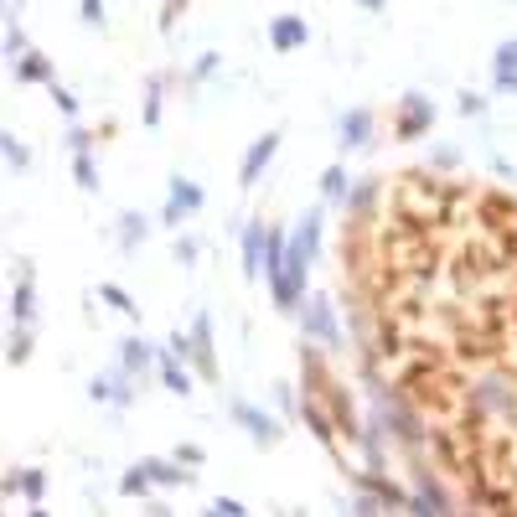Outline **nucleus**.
<instances>
[{"instance_id":"f257e3e1","label":"nucleus","mask_w":517,"mask_h":517,"mask_svg":"<svg viewBox=\"0 0 517 517\" xmlns=\"http://www.w3.org/2000/svg\"><path fill=\"white\" fill-rule=\"evenodd\" d=\"M517 409V378L507 368H476L466 383V414L476 424H507Z\"/></svg>"},{"instance_id":"f03ea898","label":"nucleus","mask_w":517,"mask_h":517,"mask_svg":"<svg viewBox=\"0 0 517 517\" xmlns=\"http://www.w3.org/2000/svg\"><path fill=\"white\" fill-rule=\"evenodd\" d=\"M295 321H300V337H306V342H316L321 352H342V347H347L342 311H337V300H331L326 290H311Z\"/></svg>"},{"instance_id":"7ed1b4c3","label":"nucleus","mask_w":517,"mask_h":517,"mask_svg":"<svg viewBox=\"0 0 517 517\" xmlns=\"http://www.w3.org/2000/svg\"><path fill=\"white\" fill-rule=\"evenodd\" d=\"M409 461V512H455L461 507V497L445 486V476L435 471V461H430V450H419V455H404Z\"/></svg>"},{"instance_id":"20e7f679","label":"nucleus","mask_w":517,"mask_h":517,"mask_svg":"<svg viewBox=\"0 0 517 517\" xmlns=\"http://www.w3.org/2000/svg\"><path fill=\"white\" fill-rule=\"evenodd\" d=\"M207 207V187L202 181H192V176H166V202H161V212H156V223L161 228H181L192 218V212H202Z\"/></svg>"},{"instance_id":"39448f33","label":"nucleus","mask_w":517,"mask_h":517,"mask_svg":"<svg viewBox=\"0 0 517 517\" xmlns=\"http://www.w3.org/2000/svg\"><path fill=\"white\" fill-rule=\"evenodd\" d=\"M352 445H357V455H362V466H378V471H388V461L399 455V440H393L388 419H383L378 409H368V414H362V424H357Z\"/></svg>"},{"instance_id":"423d86ee","label":"nucleus","mask_w":517,"mask_h":517,"mask_svg":"<svg viewBox=\"0 0 517 517\" xmlns=\"http://www.w3.org/2000/svg\"><path fill=\"white\" fill-rule=\"evenodd\" d=\"M269 228L264 218H249L238 228V269H243V285H264V259H269Z\"/></svg>"},{"instance_id":"0eeeda50","label":"nucleus","mask_w":517,"mask_h":517,"mask_svg":"<svg viewBox=\"0 0 517 517\" xmlns=\"http://www.w3.org/2000/svg\"><path fill=\"white\" fill-rule=\"evenodd\" d=\"M435 99L430 94H404L399 99V114H393V140H404V145H414V140H424L435 130Z\"/></svg>"},{"instance_id":"6e6552de","label":"nucleus","mask_w":517,"mask_h":517,"mask_svg":"<svg viewBox=\"0 0 517 517\" xmlns=\"http://www.w3.org/2000/svg\"><path fill=\"white\" fill-rule=\"evenodd\" d=\"M383 140V125H378V114L373 109H347L337 119V150L342 156H357V150H373Z\"/></svg>"},{"instance_id":"1a4fd4ad","label":"nucleus","mask_w":517,"mask_h":517,"mask_svg":"<svg viewBox=\"0 0 517 517\" xmlns=\"http://www.w3.org/2000/svg\"><path fill=\"white\" fill-rule=\"evenodd\" d=\"M228 419H233L238 430H243V435L254 440V445H275V440L285 435V424H280V414H269V409L249 404V399H228Z\"/></svg>"},{"instance_id":"9d476101","label":"nucleus","mask_w":517,"mask_h":517,"mask_svg":"<svg viewBox=\"0 0 517 517\" xmlns=\"http://www.w3.org/2000/svg\"><path fill=\"white\" fill-rule=\"evenodd\" d=\"M156 362H161V347L150 342V337H140V331H130V337H119V347H114V368H125V373H135V378H156Z\"/></svg>"},{"instance_id":"9b49d317","label":"nucleus","mask_w":517,"mask_h":517,"mask_svg":"<svg viewBox=\"0 0 517 517\" xmlns=\"http://www.w3.org/2000/svg\"><path fill=\"white\" fill-rule=\"evenodd\" d=\"M42 306H37V269L32 259H16V290H11V326H32L37 331Z\"/></svg>"},{"instance_id":"f8f14e48","label":"nucleus","mask_w":517,"mask_h":517,"mask_svg":"<svg viewBox=\"0 0 517 517\" xmlns=\"http://www.w3.org/2000/svg\"><path fill=\"white\" fill-rule=\"evenodd\" d=\"M47 471L42 466H11L6 476H0V497H11V502H26V507H42L47 502Z\"/></svg>"},{"instance_id":"ddd939ff","label":"nucleus","mask_w":517,"mask_h":517,"mask_svg":"<svg viewBox=\"0 0 517 517\" xmlns=\"http://www.w3.org/2000/svg\"><path fill=\"white\" fill-rule=\"evenodd\" d=\"M192 342H197V352H192V368H197V378L212 388V383L223 378V368H218V342H212V311H207V306L192 316Z\"/></svg>"},{"instance_id":"4468645a","label":"nucleus","mask_w":517,"mask_h":517,"mask_svg":"<svg viewBox=\"0 0 517 517\" xmlns=\"http://www.w3.org/2000/svg\"><path fill=\"white\" fill-rule=\"evenodd\" d=\"M280 145H285V130H264L249 150H243V161H238V187H243V192H249L254 181L269 171V161L280 156Z\"/></svg>"},{"instance_id":"2eb2a0df","label":"nucleus","mask_w":517,"mask_h":517,"mask_svg":"<svg viewBox=\"0 0 517 517\" xmlns=\"http://www.w3.org/2000/svg\"><path fill=\"white\" fill-rule=\"evenodd\" d=\"M352 486H362V492H373L378 502H383V512H409V486H399L388 471H378V466H362L357 476H352Z\"/></svg>"},{"instance_id":"dca6fc26","label":"nucleus","mask_w":517,"mask_h":517,"mask_svg":"<svg viewBox=\"0 0 517 517\" xmlns=\"http://www.w3.org/2000/svg\"><path fill=\"white\" fill-rule=\"evenodd\" d=\"M156 383H161L166 393H176V399H192V388H197V368H192L187 357H176V352H166V347H161Z\"/></svg>"},{"instance_id":"f3484780","label":"nucleus","mask_w":517,"mask_h":517,"mask_svg":"<svg viewBox=\"0 0 517 517\" xmlns=\"http://www.w3.org/2000/svg\"><path fill=\"white\" fill-rule=\"evenodd\" d=\"M290 243H295V249H306L311 259H321V249H326V202L300 212V223L290 228Z\"/></svg>"},{"instance_id":"a211bd4d","label":"nucleus","mask_w":517,"mask_h":517,"mask_svg":"<svg viewBox=\"0 0 517 517\" xmlns=\"http://www.w3.org/2000/svg\"><path fill=\"white\" fill-rule=\"evenodd\" d=\"M150 228H156V218H150V212H140V207H125V212H119V223H114L119 254H135L140 243L150 238Z\"/></svg>"},{"instance_id":"6ab92c4d","label":"nucleus","mask_w":517,"mask_h":517,"mask_svg":"<svg viewBox=\"0 0 517 517\" xmlns=\"http://www.w3.org/2000/svg\"><path fill=\"white\" fill-rule=\"evenodd\" d=\"M306 42H311V21L306 16L285 11V16L269 21V47H275V52H295V47H306Z\"/></svg>"},{"instance_id":"aec40b11","label":"nucleus","mask_w":517,"mask_h":517,"mask_svg":"<svg viewBox=\"0 0 517 517\" xmlns=\"http://www.w3.org/2000/svg\"><path fill=\"white\" fill-rule=\"evenodd\" d=\"M378 197H383V181H378V176H362V181H352V192H347L342 212H347L352 223H368L373 212H378Z\"/></svg>"},{"instance_id":"412c9836","label":"nucleus","mask_w":517,"mask_h":517,"mask_svg":"<svg viewBox=\"0 0 517 517\" xmlns=\"http://www.w3.org/2000/svg\"><path fill=\"white\" fill-rule=\"evenodd\" d=\"M150 476H156V486H166V492H176V486H197V466L176 461V455H145Z\"/></svg>"},{"instance_id":"4be33fe9","label":"nucleus","mask_w":517,"mask_h":517,"mask_svg":"<svg viewBox=\"0 0 517 517\" xmlns=\"http://www.w3.org/2000/svg\"><path fill=\"white\" fill-rule=\"evenodd\" d=\"M166 94H171V78H166V73H150V78H145V94H140V119H145V130H161V119H166Z\"/></svg>"},{"instance_id":"5701e85b","label":"nucleus","mask_w":517,"mask_h":517,"mask_svg":"<svg viewBox=\"0 0 517 517\" xmlns=\"http://www.w3.org/2000/svg\"><path fill=\"white\" fill-rule=\"evenodd\" d=\"M11 73H16V83H21V88H52V83H57V68H52V57H47V52H37V47L26 52L21 63L11 68Z\"/></svg>"},{"instance_id":"b1692460","label":"nucleus","mask_w":517,"mask_h":517,"mask_svg":"<svg viewBox=\"0 0 517 517\" xmlns=\"http://www.w3.org/2000/svg\"><path fill=\"white\" fill-rule=\"evenodd\" d=\"M316 192H321V202H326V207H342V202H347V192H352L347 166H342V161H331V166L316 176Z\"/></svg>"},{"instance_id":"393cba45","label":"nucleus","mask_w":517,"mask_h":517,"mask_svg":"<svg viewBox=\"0 0 517 517\" xmlns=\"http://www.w3.org/2000/svg\"><path fill=\"white\" fill-rule=\"evenodd\" d=\"M68 171H73V181L83 187V197H99L104 181H99V161H94V150H73V156H68Z\"/></svg>"},{"instance_id":"a878e982","label":"nucleus","mask_w":517,"mask_h":517,"mask_svg":"<svg viewBox=\"0 0 517 517\" xmlns=\"http://www.w3.org/2000/svg\"><path fill=\"white\" fill-rule=\"evenodd\" d=\"M114 492H119V497H150V492H156V476H150V466H145V461H135V466L119 471Z\"/></svg>"},{"instance_id":"bb28decb","label":"nucleus","mask_w":517,"mask_h":517,"mask_svg":"<svg viewBox=\"0 0 517 517\" xmlns=\"http://www.w3.org/2000/svg\"><path fill=\"white\" fill-rule=\"evenodd\" d=\"M32 352H37V331H32V326H11V337H6V362H11V368H26V362H32Z\"/></svg>"},{"instance_id":"cd10ccee","label":"nucleus","mask_w":517,"mask_h":517,"mask_svg":"<svg viewBox=\"0 0 517 517\" xmlns=\"http://www.w3.org/2000/svg\"><path fill=\"white\" fill-rule=\"evenodd\" d=\"M99 300H104V306L109 311H119V316H125V321H140V300L125 290V285H114V280H104L99 285Z\"/></svg>"},{"instance_id":"c85d7f7f","label":"nucleus","mask_w":517,"mask_h":517,"mask_svg":"<svg viewBox=\"0 0 517 517\" xmlns=\"http://www.w3.org/2000/svg\"><path fill=\"white\" fill-rule=\"evenodd\" d=\"M0 156H6V166H11L16 176H26V171H32V145H26L16 130H6V135H0Z\"/></svg>"},{"instance_id":"c756f323","label":"nucleus","mask_w":517,"mask_h":517,"mask_svg":"<svg viewBox=\"0 0 517 517\" xmlns=\"http://www.w3.org/2000/svg\"><path fill=\"white\" fill-rule=\"evenodd\" d=\"M0 52H6V63H11V68L21 63V57H26V52H32V42H26V26H21L16 16L6 21V42H0Z\"/></svg>"},{"instance_id":"7c9ffc66","label":"nucleus","mask_w":517,"mask_h":517,"mask_svg":"<svg viewBox=\"0 0 517 517\" xmlns=\"http://www.w3.org/2000/svg\"><path fill=\"white\" fill-rule=\"evenodd\" d=\"M223 73V52H197V63H192V73H187V88H197V83H212V78H218Z\"/></svg>"},{"instance_id":"2f4dec72","label":"nucleus","mask_w":517,"mask_h":517,"mask_svg":"<svg viewBox=\"0 0 517 517\" xmlns=\"http://www.w3.org/2000/svg\"><path fill=\"white\" fill-rule=\"evenodd\" d=\"M269 399H275V409H280V414L300 419V393H295L285 378H275V383H269Z\"/></svg>"},{"instance_id":"473e14b6","label":"nucleus","mask_w":517,"mask_h":517,"mask_svg":"<svg viewBox=\"0 0 517 517\" xmlns=\"http://www.w3.org/2000/svg\"><path fill=\"white\" fill-rule=\"evenodd\" d=\"M455 109H461L466 119H486L492 99H486V94H476V88H461V94H455Z\"/></svg>"},{"instance_id":"72a5a7b5","label":"nucleus","mask_w":517,"mask_h":517,"mask_svg":"<svg viewBox=\"0 0 517 517\" xmlns=\"http://www.w3.org/2000/svg\"><path fill=\"white\" fill-rule=\"evenodd\" d=\"M171 254H176V264H181V269H197V259H202V243H197L192 233H181V238L171 243Z\"/></svg>"},{"instance_id":"f704fd0d","label":"nucleus","mask_w":517,"mask_h":517,"mask_svg":"<svg viewBox=\"0 0 517 517\" xmlns=\"http://www.w3.org/2000/svg\"><path fill=\"white\" fill-rule=\"evenodd\" d=\"M78 21H83V26H94V32H104V26H109L104 0H78Z\"/></svg>"},{"instance_id":"c9c22d12","label":"nucleus","mask_w":517,"mask_h":517,"mask_svg":"<svg viewBox=\"0 0 517 517\" xmlns=\"http://www.w3.org/2000/svg\"><path fill=\"white\" fill-rule=\"evenodd\" d=\"M47 94H52V104H57V114H63V119H78V94H73L68 83H52Z\"/></svg>"},{"instance_id":"e433bc0d","label":"nucleus","mask_w":517,"mask_h":517,"mask_svg":"<svg viewBox=\"0 0 517 517\" xmlns=\"http://www.w3.org/2000/svg\"><path fill=\"white\" fill-rule=\"evenodd\" d=\"M461 161H466V156H461L455 145H435V150H430V171H461Z\"/></svg>"},{"instance_id":"4c0bfd02","label":"nucleus","mask_w":517,"mask_h":517,"mask_svg":"<svg viewBox=\"0 0 517 517\" xmlns=\"http://www.w3.org/2000/svg\"><path fill=\"white\" fill-rule=\"evenodd\" d=\"M94 140H99L94 130H83L78 119H68V135H63V145H68V156H73V150H94Z\"/></svg>"},{"instance_id":"58836bf2","label":"nucleus","mask_w":517,"mask_h":517,"mask_svg":"<svg viewBox=\"0 0 517 517\" xmlns=\"http://www.w3.org/2000/svg\"><path fill=\"white\" fill-rule=\"evenodd\" d=\"M187 6H192V0H166L161 16H156V26H161V32H176V21L187 16Z\"/></svg>"},{"instance_id":"ea45409f","label":"nucleus","mask_w":517,"mask_h":517,"mask_svg":"<svg viewBox=\"0 0 517 517\" xmlns=\"http://www.w3.org/2000/svg\"><path fill=\"white\" fill-rule=\"evenodd\" d=\"M166 352H176V357H187V362H192V352H197L192 326H187V331H166Z\"/></svg>"},{"instance_id":"a19ab883","label":"nucleus","mask_w":517,"mask_h":517,"mask_svg":"<svg viewBox=\"0 0 517 517\" xmlns=\"http://www.w3.org/2000/svg\"><path fill=\"white\" fill-rule=\"evenodd\" d=\"M88 399H94V404H114V373H109V368L88 383Z\"/></svg>"},{"instance_id":"79ce46f5","label":"nucleus","mask_w":517,"mask_h":517,"mask_svg":"<svg viewBox=\"0 0 517 517\" xmlns=\"http://www.w3.org/2000/svg\"><path fill=\"white\" fill-rule=\"evenodd\" d=\"M207 507L218 512V517H249V502H238V497H212Z\"/></svg>"},{"instance_id":"37998d69","label":"nucleus","mask_w":517,"mask_h":517,"mask_svg":"<svg viewBox=\"0 0 517 517\" xmlns=\"http://www.w3.org/2000/svg\"><path fill=\"white\" fill-rule=\"evenodd\" d=\"M347 507H352V512H362V517H373V512H383V502H378L373 492H362V486H357V497H352Z\"/></svg>"},{"instance_id":"c03bdc74","label":"nucleus","mask_w":517,"mask_h":517,"mask_svg":"<svg viewBox=\"0 0 517 517\" xmlns=\"http://www.w3.org/2000/svg\"><path fill=\"white\" fill-rule=\"evenodd\" d=\"M171 455H176V461H187V466H202V445H192V440H181Z\"/></svg>"},{"instance_id":"a18cd8bd","label":"nucleus","mask_w":517,"mask_h":517,"mask_svg":"<svg viewBox=\"0 0 517 517\" xmlns=\"http://www.w3.org/2000/svg\"><path fill=\"white\" fill-rule=\"evenodd\" d=\"M492 176H497V181H512V176H517V166H512V161H502V156H492Z\"/></svg>"},{"instance_id":"49530a36","label":"nucleus","mask_w":517,"mask_h":517,"mask_svg":"<svg viewBox=\"0 0 517 517\" xmlns=\"http://www.w3.org/2000/svg\"><path fill=\"white\" fill-rule=\"evenodd\" d=\"M357 6H362V11H383V6H388V0H357Z\"/></svg>"},{"instance_id":"de8ad7c7","label":"nucleus","mask_w":517,"mask_h":517,"mask_svg":"<svg viewBox=\"0 0 517 517\" xmlns=\"http://www.w3.org/2000/svg\"><path fill=\"white\" fill-rule=\"evenodd\" d=\"M16 11H21V0H6V21H11Z\"/></svg>"},{"instance_id":"09e8293b","label":"nucleus","mask_w":517,"mask_h":517,"mask_svg":"<svg viewBox=\"0 0 517 517\" xmlns=\"http://www.w3.org/2000/svg\"><path fill=\"white\" fill-rule=\"evenodd\" d=\"M512 481H517V445H512Z\"/></svg>"},{"instance_id":"8fccbe9b","label":"nucleus","mask_w":517,"mask_h":517,"mask_svg":"<svg viewBox=\"0 0 517 517\" xmlns=\"http://www.w3.org/2000/svg\"><path fill=\"white\" fill-rule=\"evenodd\" d=\"M512 6H517V0H512Z\"/></svg>"}]
</instances>
